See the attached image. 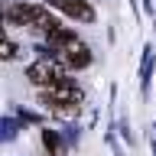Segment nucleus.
<instances>
[{"label": "nucleus", "instance_id": "1", "mask_svg": "<svg viewBox=\"0 0 156 156\" xmlns=\"http://www.w3.org/2000/svg\"><path fill=\"white\" fill-rule=\"evenodd\" d=\"M7 20H10V23H16V26H23V29L42 33V36H46L49 29L58 26V20L52 16L46 7H39V3H26V0L10 3V7H7Z\"/></svg>", "mask_w": 156, "mask_h": 156}, {"label": "nucleus", "instance_id": "2", "mask_svg": "<svg viewBox=\"0 0 156 156\" xmlns=\"http://www.w3.org/2000/svg\"><path fill=\"white\" fill-rule=\"evenodd\" d=\"M26 78L29 85H36L39 91H55V88H65L72 78H68V72L58 62H52V58H39V62H33V65L26 68Z\"/></svg>", "mask_w": 156, "mask_h": 156}, {"label": "nucleus", "instance_id": "3", "mask_svg": "<svg viewBox=\"0 0 156 156\" xmlns=\"http://www.w3.org/2000/svg\"><path fill=\"white\" fill-rule=\"evenodd\" d=\"M39 101L46 111L58 117H75L81 111V91L75 88V81H68L65 88H55V91H39Z\"/></svg>", "mask_w": 156, "mask_h": 156}, {"label": "nucleus", "instance_id": "4", "mask_svg": "<svg viewBox=\"0 0 156 156\" xmlns=\"http://www.w3.org/2000/svg\"><path fill=\"white\" fill-rule=\"evenodd\" d=\"M58 55V65L68 68V72H81V68L91 65V49L81 42V39H75V42H68L62 52H55Z\"/></svg>", "mask_w": 156, "mask_h": 156}, {"label": "nucleus", "instance_id": "5", "mask_svg": "<svg viewBox=\"0 0 156 156\" xmlns=\"http://www.w3.org/2000/svg\"><path fill=\"white\" fill-rule=\"evenodd\" d=\"M52 3L72 20H81V23H91V20H94V10H91L88 0H52Z\"/></svg>", "mask_w": 156, "mask_h": 156}, {"label": "nucleus", "instance_id": "6", "mask_svg": "<svg viewBox=\"0 0 156 156\" xmlns=\"http://www.w3.org/2000/svg\"><path fill=\"white\" fill-rule=\"evenodd\" d=\"M16 42H10V39H0V58H3V62H13V58H16Z\"/></svg>", "mask_w": 156, "mask_h": 156}, {"label": "nucleus", "instance_id": "7", "mask_svg": "<svg viewBox=\"0 0 156 156\" xmlns=\"http://www.w3.org/2000/svg\"><path fill=\"white\" fill-rule=\"evenodd\" d=\"M0 39H7V29H3V20H0Z\"/></svg>", "mask_w": 156, "mask_h": 156}]
</instances>
